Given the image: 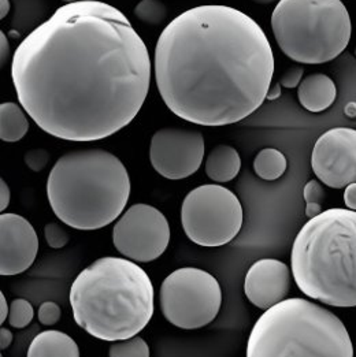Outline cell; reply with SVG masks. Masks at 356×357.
<instances>
[{
    "label": "cell",
    "instance_id": "cell-1",
    "mask_svg": "<svg viewBox=\"0 0 356 357\" xmlns=\"http://www.w3.org/2000/svg\"><path fill=\"white\" fill-rule=\"evenodd\" d=\"M11 78L21 107L41 130L91 143L138 116L149 91L151 59L121 10L82 0L59 7L20 43Z\"/></svg>",
    "mask_w": 356,
    "mask_h": 357
},
{
    "label": "cell",
    "instance_id": "cell-2",
    "mask_svg": "<svg viewBox=\"0 0 356 357\" xmlns=\"http://www.w3.org/2000/svg\"><path fill=\"white\" fill-rule=\"evenodd\" d=\"M154 72L159 95L184 121L225 126L263 105L274 54L260 25L222 4L189 8L161 33Z\"/></svg>",
    "mask_w": 356,
    "mask_h": 357
},
{
    "label": "cell",
    "instance_id": "cell-3",
    "mask_svg": "<svg viewBox=\"0 0 356 357\" xmlns=\"http://www.w3.org/2000/svg\"><path fill=\"white\" fill-rule=\"evenodd\" d=\"M74 321L94 338L136 337L154 315V285L129 259L107 256L84 268L71 287Z\"/></svg>",
    "mask_w": 356,
    "mask_h": 357
},
{
    "label": "cell",
    "instance_id": "cell-4",
    "mask_svg": "<svg viewBox=\"0 0 356 357\" xmlns=\"http://www.w3.org/2000/svg\"><path fill=\"white\" fill-rule=\"evenodd\" d=\"M131 177L114 153L95 148L65 153L47 179V197L57 218L77 230H98L124 213Z\"/></svg>",
    "mask_w": 356,
    "mask_h": 357
},
{
    "label": "cell",
    "instance_id": "cell-5",
    "mask_svg": "<svg viewBox=\"0 0 356 357\" xmlns=\"http://www.w3.org/2000/svg\"><path fill=\"white\" fill-rule=\"evenodd\" d=\"M290 270L307 297L356 307V211L330 208L309 219L293 241Z\"/></svg>",
    "mask_w": 356,
    "mask_h": 357
},
{
    "label": "cell",
    "instance_id": "cell-6",
    "mask_svg": "<svg viewBox=\"0 0 356 357\" xmlns=\"http://www.w3.org/2000/svg\"><path fill=\"white\" fill-rule=\"evenodd\" d=\"M246 357H354V345L339 317L295 297L260 315L249 333Z\"/></svg>",
    "mask_w": 356,
    "mask_h": 357
},
{
    "label": "cell",
    "instance_id": "cell-7",
    "mask_svg": "<svg viewBox=\"0 0 356 357\" xmlns=\"http://www.w3.org/2000/svg\"><path fill=\"white\" fill-rule=\"evenodd\" d=\"M272 29L289 59L320 65L348 47L353 24L341 0H280L272 14Z\"/></svg>",
    "mask_w": 356,
    "mask_h": 357
},
{
    "label": "cell",
    "instance_id": "cell-8",
    "mask_svg": "<svg viewBox=\"0 0 356 357\" xmlns=\"http://www.w3.org/2000/svg\"><path fill=\"white\" fill-rule=\"evenodd\" d=\"M181 225L186 237L196 245L222 247L242 230L243 207L230 189L216 183L202 185L185 196Z\"/></svg>",
    "mask_w": 356,
    "mask_h": 357
},
{
    "label": "cell",
    "instance_id": "cell-9",
    "mask_svg": "<svg viewBox=\"0 0 356 357\" xmlns=\"http://www.w3.org/2000/svg\"><path fill=\"white\" fill-rule=\"evenodd\" d=\"M222 290L206 270L182 267L169 274L161 286V310L166 321L182 330H196L216 318Z\"/></svg>",
    "mask_w": 356,
    "mask_h": 357
},
{
    "label": "cell",
    "instance_id": "cell-10",
    "mask_svg": "<svg viewBox=\"0 0 356 357\" xmlns=\"http://www.w3.org/2000/svg\"><path fill=\"white\" fill-rule=\"evenodd\" d=\"M112 243L126 259L149 263L168 250L170 226L158 208L144 203L133 204L114 225Z\"/></svg>",
    "mask_w": 356,
    "mask_h": 357
},
{
    "label": "cell",
    "instance_id": "cell-11",
    "mask_svg": "<svg viewBox=\"0 0 356 357\" xmlns=\"http://www.w3.org/2000/svg\"><path fill=\"white\" fill-rule=\"evenodd\" d=\"M205 151L206 143L200 132L163 128L151 139L149 162L154 170L165 178H188L200 169Z\"/></svg>",
    "mask_w": 356,
    "mask_h": 357
},
{
    "label": "cell",
    "instance_id": "cell-12",
    "mask_svg": "<svg viewBox=\"0 0 356 357\" xmlns=\"http://www.w3.org/2000/svg\"><path fill=\"white\" fill-rule=\"evenodd\" d=\"M311 167L320 182L343 189L356 182V130L333 128L325 132L313 148Z\"/></svg>",
    "mask_w": 356,
    "mask_h": 357
},
{
    "label": "cell",
    "instance_id": "cell-13",
    "mask_svg": "<svg viewBox=\"0 0 356 357\" xmlns=\"http://www.w3.org/2000/svg\"><path fill=\"white\" fill-rule=\"evenodd\" d=\"M38 237L28 219L18 214L0 215V274L18 275L35 261Z\"/></svg>",
    "mask_w": 356,
    "mask_h": 357
},
{
    "label": "cell",
    "instance_id": "cell-14",
    "mask_svg": "<svg viewBox=\"0 0 356 357\" xmlns=\"http://www.w3.org/2000/svg\"><path fill=\"white\" fill-rule=\"evenodd\" d=\"M292 282V270L277 259H259L247 271L244 293L249 303L259 310L269 308L284 301Z\"/></svg>",
    "mask_w": 356,
    "mask_h": 357
},
{
    "label": "cell",
    "instance_id": "cell-15",
    "mask_svg": "<svg viewBox=\"0 0 356 357\" xmlns=\"http://www.w3.org/2000/svg\"><path fill=\"white\" fill-rule=\"evenodd\" d=\"M337 96L334 81L322 73L310 74L297 86V98L310 112H322L330 107Z\"/></svg>",
    "mask_w": 356,
    "mask_h": 357
},
{
    "label": "cell",
    "instance_id": "cell-16",
    "mask_svg": "<svg viewBox=\"0 0 356 357\" xmlns=\"http://www.w3.org/2000/svg\"><path fill=\"white\" fill-rule=\"evenodd\" d=\"M27 357H80V349L71 335L58 330H45L34 338Z\"/></svg>",
    "mask_w": 356,
    "mask_h": 357
},
{
    "label": "cell",
    "instance_id": "cell-17",
    "mask_svg": "<svg viewBox=\"0 0 356 357\" xmlns=\"http://www.w3.org/2000/svg\"><path fill=\"white\" fill-rule=\"evenodd\" d=\"M242 169V158L230 145H216L206 159V174L214 182L223 183L236 178Z\"/></svg>",
    "mask_w": 356,
    "mask_h": 357
},
{
    "label": "cell",
    "instance_id": "cell-18",
    "mask_svg": "<svg viewBox=\"0 0 356 357\" xmlns=\"http://www.w3.org/2000/svg\"><path fill=\"white\" fill-rule=\"evenodd\" d=\"M29 130V121L24 108L7 102L0 106V139L6 143H15L25 137Z\"/></svg>",
    "mask_w": 356,
    "mask_h": 357
},
{
    "label": "cell",
    "instance_id": "cell-19",
    "mask_svg": "<svg viewBox=\"0 0 356 357\" xmlns=\"http://www.w3.org/2000/svg\"><path fill=\"white\" fill-rule=\"evenodd\" d=\"M288 162L284 153L276 148H265L253 159V170L259 178L276 181L284 176Z\"/></svg>",
    "mask_w": 356,
    "mask_h": 357
},
{
    "label": "cell",
    "instance_id": "cell-20",
    "mask_svg": "<svg viewBox=\"0 0 356 357\" xmlns=\"http://www.w3.org/2000/svg\"><path fill=\"white\" fill-rule=\"evenodd\" d=\"M133 13L138 20L152 26L161 25L168 18V7L161 0H140Z\"/></svg>",
    "mask_w": 356,
    "mask_h": 357
},
{
    "label": "cell",
    "instance_id": "cell-21",
    "mask_svg": "<svg viewBox=\"0 0 356 357\" xmlns=\"http://www.w3.org/2000/svg\"><path fill=\"white\" fill-rule=\"evenodd\" d=\"M108 357H149V347L142 337H133L115 341L110 349Z\"/></svg>",
    "mask_w": 356,
    "mask_h": 357
},
{
    "label": "cell",
    "instance_id": "cell-22",
    "mask_svg": "<svg viewBox=\"0 0 356 357\" xmlns=\"http://www.w3.org/2000/svg\"><path fill=\"white\" fill-rule=\"evenodd\" d=\"M303 197L306 202V216L309 219L322 213V204L325 202V189L320 179H311L304 185Z\"/></svg>",
    "mask_w": 356,
    "mask_h": 357
},
{
    "label": "cell",
    "instance_id": "cell-23",
    "mask_svg": "<svg viewBox=\"0 0 356 357\" xmlns=\"http://www.w3.org/2000/svg\"><path fill=\"white\" fill-rule=\"evenodd\" d=\"M35 311L34 305L25 298H14L10 303V312H8V324L15 328H24L31 321H34Z\"/></svg>",
    "mask_w": 356,
    "mask_h": 357
},
{
    "label": "cell",
    "instance_id": "cell-24",
    "mask_svg": "<svg viewBox=\"0 0 356 357\" xmlns=\"http://www.w3.org/2000/svg\"><path fill=\"white\" fill-rule=\"evenodd\" d=\"M44 236H45V241L47 244L52 248V250H61L65 248L69 243V234L68 231L58 223L52 222V223H47L44 227Z\"/></svg>",
    "mask_w": 356,
    "mask_h": 357
},
{
    "label": "cell",
    "instance_id": "cell-25",
    "mask_svg": "<svg viewBox=\"0 0 356 357\" xmlns=\"http://www.w3.org/2000/svg\"><path fill=\"white\" fill-rule=\"evenodd\" d=\"M61 308L54 301H44L38 311H37V319L44 326H54L61 319Z\"/></svg>",
    "mask_w": 356,
    "mask_h": 357
},
{
    "label": "cell",
    "instance_id": "cell-26",
    "mask_svg": "<svg viewBox=\"0 0 356 357\" xmlns=\"http://www.w3.org/2000/svg\"><path fill=\"white\" fill-rule=\"evenodd\" d=\"M50 160V153L45 149H32L25 153V163L34 172H41Z\"/></svg>",
    "mask_w": 356,
    "mask_h": 357
},
{
    "label": "cell",
    "instance_id": "cell-27",
    "mask_svg": "<svg viewBox=\"0 0 356 357\" xmlns=\"http://www.w3.org/2000/svg\"><path fill=\"white\" fill-rule=\"evenodd\" d=\"M303 74H304V69L302 66H293L283 74V77L280 79V84H281V86H284L286 89L297 88L300 85V82L303 81L302 79Z\"/></svg>",
    "mask_w": 356,
    "mask_h": 357
},
{
    "label": "cell",
    "instance_id": "cell-28",
    "mask_svg": "<svg viewBox=\"0 0 356 357\" xmlns=\"http://www.w3.org/2000/svg\"><path fill=\"white\" fill-rule=\"evenodd\" d=\"M344 203L348 210L356 211V182L344 189Z\"/></svg>",
    "mask_w": 356,
    "mask_h": 357
},
{
    "label": "cell",
    "instance_id": "cell-29",
    "mask_svg": "<svg viewBox=\"0 0 356 357\" xmlns=\"http://www.w3.org/2000/svg\"><path fill=\"white\" fill-rule=\"evenodd\" d=\"M10 199H11V192L8 185L6 183L4 179L0 181V210L4 211L8 204H10Z\"/></svg>",
    "mask_w": 356,
    "mask_h": 357
},
{
    "label": "cell",
    "instance_id": "cell-30",
    "mask_svg": "<svg viewBox=\"0 0 356 357\" xmlns=\"http://www.w3.org/2000/svg\"><path fill=\"white\" fill-rule=\"evenodd\" d=\"M0 62H1V66H4L8 55H10V44H8V38L7 36L1 32L0 33Z\"/></svg>",
    "mask_w": 356,
    "mask_h": 357
},
{
    "label": "cell",
    "instance_id": "cell-31",
    "mask_svg": "<svg viewBox=\"0 0 356 357\" xmlns=\"http://www.w3.org/2000/svg\"><path fill=\"white\" fill-rule=\"evenodd\" d=\"M13 338H14L13 333L8 328L1 327V330H0V348H1V351L7 349L13 344Z\"/></svg>",
    "mask_w": 356,
    "mask_h": 357
},
{
    "label": "cell",
    "instance_id": "cell-32",
    "mask_svg": "<svg viewBox=\"0 0 356 357\" xmlns=\"http://www.w3.org/2000/svg\"><path fill=\"white\" fill-rule=\"evenodd\" d=\"M8 312H10V304L7 303L4 294L0 293V323L1 324L8 319Z\"/></svg>",
    "mask_w": 356,
    "mask_h": 357
},
{
    "label": "cell",
    "instance_id": "cell-33",
    "mask_svg": "<svg viewBox=\"0 0 356 357\" xmlns=\"http://www.w3.org/2000/svg\"><path fill=\"white\" fill-rule=\"evenodd\" d=\"M281 89H283V86H281L280 82H276V84L270 85L267 96H266V100H270V102L272 100H277L281 96Z\"/></svg>",
    "mask_w": 356,
    "mask_h": 357
},
{
    "label": "cell",
    "instance_id": "cell-34",
    "mask_svg": "<svg viewBox=\"0 0 356 357\" xmlns=\"http://www.w3.org/2000/svg\"><path fill=\"white\" fill-rule=\"evenodd\" d=\"M10 13V0H0V18L4 20Z\"/></svg>",
    "mask_w": 356,
    "mask_h": 357
},
{
    "label": "cell",
    "instance_id": "cell-35",
    "mask_svg": "<svg viewBox=\"0 0 356 357\" xmlns=\"http://www.w3.org/2000/svg\"><path fill=\"white\" fill-rule=\"evenodd\" d=\"M252 1H255L258 4H270V3H273L276 0H252Z\"/></svg>",
    "mask_w": 356,
    "mask_h": 357
},
{
    "label": "cell",
    "instance_id": "cell-36",
    "mask_svg": "<svg viewBox=\"0 0 356 357\" xmlns=\"http://www.w3.org/2000/svg\"><path fill=\"white\" fill-rule=\"evenodd\" d=\"M65 1H69V3H74V1H82V0H65Z\"/></svg>",
    "mask_w": 356,
    "mask_h": 357
},
{
    "label": "cell",
    "instance_id": "cell-37",
    "mask_svg": "<svg viewBox=\"0 0 356 357\" xmlns=\"http://www.w3.org/2000/svg\"><path fill=\"white\" fill-rule=\"evenodd\" d=\"M355 55H356V50H355Z\"/></svg>",
    "mask_w": 356,
    "mask_h": 357
}]
</instances>
